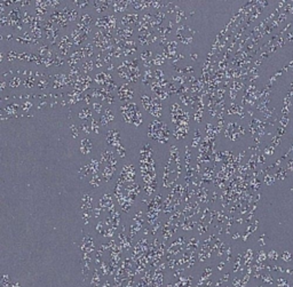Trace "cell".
I'll use <instances>...</instances> for the list:
<instances>
[{
    "mask_svg": "<svg viewBox=\"0 0 293 287\" xmlns=\"http://www.w3.org/2000/svg\"><path fill=\"white\" fill-rule=\"evenodd\" d=\"M81 111H83V112H80V113H79V117H80V118H83L84 120H86L87 118H89V117H90V115H92V113H90V111H89V110H87V109H85V110H81Z\"/></svg>",
    "mask_w": 293,
    "mask_h": 287,
    "instance_id": "obj_2",
    "label": "cell"
},
{
    "mask_svg": "<svg viewBox=\"0 0 293 287\" xmlns=\"http://www.w3.org/2000/svg\"><path fill=\"white\" fill-rule=\"evenodd\" d=\"M81 128H84V131L86 132V133H88V132H89V131H88V128H89V127H88V126H87L86 124H84L83 126H81Z\"/></svg>",
    "mask_w": 293,
    "mask_h": 287,
    "instance_id": "obj_4",
    "label": "cell"
},
{
    "mask_svg": "<svg viewBox=\"0 0 293 287\" xmlns=\"http://www.w3.org/2000/svg\"><path fill=\"white\" fill-rule=\"evenodd\" d=\"M93 108H94V110H95V111L100 112L101 109H102V105H101V104H99V103H94V104H93Z\"/></svg>",
    "mask_w": 293,
    "mask_h": 287,
    "instance_id": "obj_3",
    "label": "cell"
},
{
    "mask_svg": "<svg viewBox=\"0 0 293 287\" xmlns=\"http://www.w3.org/2000/svg\"><path fill=\"white\" fill-rule=\"evenodd\" d=\"M92 149V143L89 142V140L87 138H84L81 141V152L83 153H88Z\"/></svg>",
    "mask_w": 293,
    "mask_h": 287,
    "instance_id": "obj_1",
    "label": "cell"
},
{
    "mask_svg": "<svg viewBox=\"0 0 293 287\" xmlns=\"http://www.w3.org/2000/svg\"><path fill=\"white\" fill-rule=\"evenodd\" d=\"M84 17H85V18H89V15L86 14V15H84ZM84 22H85V23H89V21H88V20H85Z\"/></svg>",
    "mask_w": 293,
    "mask_h": 287,
    "instance_id": "obj_5",
    "label": "cell"
}]
</instances>
